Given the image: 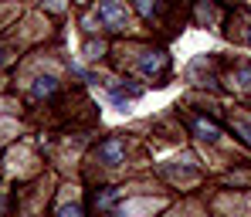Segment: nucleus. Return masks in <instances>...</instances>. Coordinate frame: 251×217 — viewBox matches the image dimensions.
I'll return each instance as SVG.
<instances>
[{
    "instance_id": "3",
    "label": "nucleus",
    "mask_w": 251,
    "mask_h": 217,
    "mask_svg": "<svg viewBox=\"0 0 251 217\" xmlns=\"http://www.w3.org/2000/svg\"><path fill=\"white\" fill-rule=\"evenodd\" d=\"M167 68H170L167 51H143V58H139V72H143V75L160 78V75H167Z\"/></svg>"
},
{
    "instance_id": "8",
    "label": "nucleus",
    "mask_w": 251,
    "mask_h": 217,
    "mask_svg": "<svg viewBox=\"0 0 251 217\" xmlns=\"http://www.w3.org/2000/svg\"><path fill=\"white\" fill-rule=\"evenodd\" d=\"M54 88H58V78H54V75L34 78V95H38V98H41V95H54Z\"/></svg>"
},
{
    "instance_id": "9",
    "label": "nucleus",
    "mask_w": 251,
    "mask_h": 217,
    "mask_svg": "<svg viewBox=\"0 0 251 217\" xmlns=\"http://www.w3.org/2000/svg\"><path fill=\"white\" fill-rule=\"evenodd\" d=\"M231 129H234V132H238V136H241V139L251 146V122H248V119H241V116H238V119H231Z\"/></svg>"
},
{
    "instance_id": "6",
    "label": "nucleus",
    "mask_w": 251,
    "mask_h": 217,
    "mask_svg": "<svg viewBox=\"0 0 251 217\" xmlns=\"http://www.w3.org/2000/svg\"><path fill=\"white\" fill-rule=\"evenodd\" d=\"M139 95H143L139 85H109V98H112L116 105H126V102H132V98H139Z\"/></svg>"
},
{
    "instance_id": "1",
    "label": "nucleus",
    "mask_w": 251,
    "mask_h": 217,
    "mask_svg": "<svg viewBox=\"0 0 251 217\" xmlns=\"http://www.w3.org/2000/svg\"><path fill=\"white\" fill-rule=\"evenodd\" d=\"M99 24L109 31H126L129 27V14H126L123 0H102L99 3Z\"/></svg>"
},
{
    "instance_id": "14",
    "label": "nucleus",
    "mask_w": 251,
    "mask_h": 217,
    "mask_svg": "<svg viewBox=\"0 0 251 217\" xmlns=\"http://www.w3.org/2000/svg\"><path fill=\"white\" fill-rule=\"evenodd\" d=\"M3 61H7V48L0 44V65H3Z\"/></svg>"
},
{
    "instance_id": "5",
    "label": "nucleus",
    "mask_w": 251,
    "mask_h": 217,
    "mask_svg": "<svg viewBox=\"0 0 251 217\" xmlns=\"http://www.w3.org/2000/svg\"><path fill=\"white\" fill-rule=\"evenodd\" d=\"M116 200H119V190H95V197H92V207H95V214H109L112 207H116Z\"/></svg>"
},
{
    "instance_id": "10",
    "label": "nucleus",
    "mask_w": 251,
    "mask_h": 217,
    "mask_svg": "<svg viewBox=\"0 0 251 217\" xmlns=\"http://www.w3.org/2000/svg\"><path fill=\"white\" fill-rule=\"evenodd\" d=\"M234 82L241 88H251V65H241V68L234 72Z\"/></svg>"
},
{
    "instance_id": "2",
    "label": "nucleus",
    "mask_w": 251,
    "mask_h": 217,
    "mask_svg": "<svg viewBox=\"0 0 251 217\" xmlns=\"http://www.w3.org/2000/svg\"><path fill=\"white\" fill-rule=\"evenodd\" d=\"M95 160H99V163H105V167L123 163V160H126V143L119 139V136L102 139V143H99V149H95Z\"/></svg>"
},
{
    "instance_id": "13",
    "label": "nucleus",
    "mask_w": 251,
    "mask_h": 217,
    "mask_svg": "<svg viewBox=\"0 0 251 217\" xmlns=\"http://www.w3.org/2000/svg\"><path fill=\"white\" fill-rule=\"evenodd\" d=\"M44 3H48V10H54V14L65 10V0H44Z\"/></svg>"
},
{
    "instance_id": "4",
    "label": "nucleus",
    "mask_w": 251,
    "mask_h": 217,
    "mask_svg": "<svg viewBox=\"0 0 251 217\" xmlns=\"http://www.w3.org/2000/svg\"><path fill=\"white\" fill-rule=\"evenodd\" d=\"M190 129H194V136H201V139H207V143L221 139V126H217L214 119H207V116H190Z\"/></svg>"
},
{
    "instance_id": "15",
    "label": "nucleus",
    "mask_w": 251,
    "mask_h": 217,
    "mask_svg": "<svg viewBox=\"0 0 251 217\" xmlns=\"http://www.w3.org/2000/svg\"><path fill=\"white\" fill-rule=\"evenodd\" d=\"M245 38H248V44H251V27H248V34H245Z\"/></svg>"
},
{
    "instance_id": "11",
    "label": "nucleus",
    "mask_w": 251,
    "mask_h": 217,
    "mask_svg": "<svg viewBox=\"0 0 251 217\" xmlns=\"http://www.w3.org/2000/svg\"><path fill=\"white\" fill-rule=\"evenodd\" d=\"M54 217H85V211L78 207V204H65V207H58Z\"/></svg>"
},
{
    "instance_id": "12",
    "label": "nucleus",
    "mask_w": 251,
    "mask_h": 217,
    "mask_svg": "<svg viewBox=\"0 0 251 217\" xmlns=\"http://www.w3.org/2000/svg\"><path fill=\"white\" fill-rule=\"evenodd\" d=\"M197 17H201V21H214L217 14H214V7H210V3H201V7H197Z\"/></svg>"
},
{
    "instance_id": "7",
    "label": "nucleus",
    "mask_w": 251,
    "mask_h": 217,
    "mask_svg": "<svg viewBox=\"0 0 251 217\" xmlns=\"http://www.w3.org/2000/svg\"><path fill=\"white\" fill-rule=\"evenodd\" d=\"M132 7H136V10H139V17H146V21L160 17V10H163V3H160V0H132Z\"/></svg>"
}]
</instances>
